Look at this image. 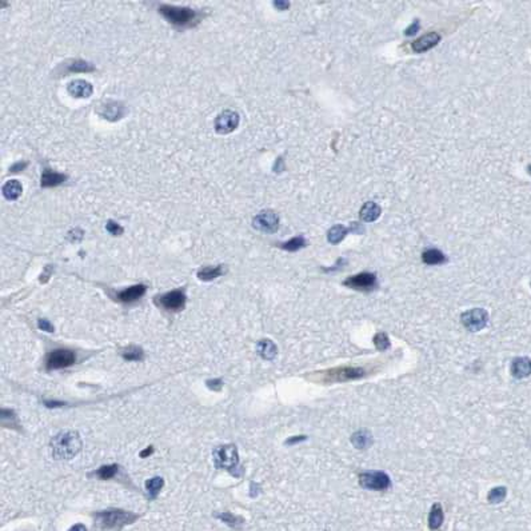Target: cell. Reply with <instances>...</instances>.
Here are the masks:
<instances>
[{
	"label": "cell",
	"instance_id": "obj_3",
	"mask_svg": "<svg viewBox=\"0 0 531 531\" xmlns=\"http://www.w3.org/2000/svg\"><path fill=\"white\" fill-rule=\"evenodd\" d=\"M138 519V515L124 510H107L96 514V522L102 528H120Z\"/></svg>",
	"mask_w": 531,
	"mask_h": 531
},
{
	"label": "cell",
	"instance_id": "obj_39",
	"mask_svg": "<svg viewBox=\"0 0 531 531\" xmlns=\"http://www.w3.org/2000/svg\"><path fill=\"white\" fill-rule=\"evenodd\" d=\"M207 385H208L210 389L220 390V387H222V381H220V379H212V381L207 382Z\"/></svg>",
	"mask_w": 531,
	"mask_h": 531
},
{
	"label": "cell",
	"instance_id": "obj_42",
	"mask_svg": "<svg viewBox=\"0 0 531 531\" xmlns=\"http://www.w3.org/2000/svg\"><path fill=\"white\" fill-rule=\"evenodd\" d=\"M305 439H306V436H294V438H290V439L286 442V444L298 443V442H302V440H305Z\"/></svg>",
	"mask_w": 531,
	"mask_h": 531
},
{
	"label": "cell",
	"instance_id": "obj_24",
	"mask_svg": "<svg viewBox=\"0 0 531 531\" xmlns=\"http://www.w3.org/2000/svg\"><path fill=\"white\" fill-rule=\"evenodd\" d=\"M442 523H443V510L439 503H435L428 515V526L431 530H436L440 527Z\"/></svg>",
	"mask_w": 531,
	"mask_h": 531
},
{
	"label": "cell",
	"instance_id": "obj_43",
	"mask_svg": "<svg viewBox=\"0 0 531 531\" xmlns=\"http://www.w3.org/2000/svg\"><path fill=\"white\" fill-rule=\"evenodd\" d=\"M274 6L277 8H281V10H287L290 7V3L289 2H275Z\"/></svg>",
	"mask_w": 531,
	"mask_h": 531
},
{
	"label": "cell",
	"instance_id": "obj_41",
	"mask_svg": "<svg viewBox=\"0 0 531 531\" xmlns=\"http://www.w3.org/2000/svg\"><path fill=\"white\" fill-rule=\"evenodd\" d=\"M350 230L354 231V232H358V234H361V232H363V227H362L359 223H353L351 227H350Z\"/></svg>",
	"mask_w": 531,
	"mask_h": 531
},
{
	"label": "cell",
	"instance_id": "obj_8",
	"mask_svg": "<svg viewBox=\"0 0 531 531\" xmlns=\"http://www.w3.org/2000/svg\"><path fill=\"white\" fill-rule=\"evenodd\" d=\"M252 226L260 232L274 234L279 228V216L274 211H262L254 218Z\"/></svg>",
	"mask_w": 531,
	"mask_h": 531
},
{
	"label": "cell",
	"instance_id": "obj_22",
	"mask_svg": "<svg viewBox=\"0 0 531 531\" xmlns=\"http://www.w3.org/2000/svg\"><path fill=\"white\" fill-rule=\"evenodd\" d=\"M256 350H258L259 355H260L262 358H264V359H267V361L274 359V358L277 357V353H278V349H277V346H275V343L269 341V339H264V341L259 342L258 346H256Z\"/></svg>",
	"mask_w": 531,
	"mask_h": 531
},
{
	"label": "cell",
	"instance_id": "obj_30",
	"mask_svg": "<svg viewBox=\"0 0 531 531\" xmlns=\"http://www.w3.org/2000/svg\"><path fill=\"white\" fill-rule=\"evenodd\" d=\"M163 483H164V482H163L162 478H159V476L152 478V479H150V480H147L146 488H147V491H148V494L151 495V498H155V496L158 495V492L162 490Z\"/></svg>",
	"mask_w": 531,
	"mask_h": 531
},
{
	"label": "cell",
	"instance_id": "obj_32",
	"mask_svg": "<svg viewBox=\"0 0 531 531\" xmlns=\"http://www.w3.org/2000/svg\"><path fill=\"white\" fill-rule=\"evenodd\" d=\"M506 492H507V490H506V487H495V488H492L491 491L488 492V496H487V499L490 503H500L502 500L506 498Z\"/></svg>",
	"mask_w": 531,
	"mask_h": 531
},
{
	"label": "cell",
	"instance_id": "obj_15",
	"mask_svg": "<svg viewBox=\"0 0 531 531\" xmlns=\"http://www.w3.org/2000/svg\"><path fill=\"white\" fill-rule=\"evenodd\" d=\"M146 290L147 287L144 285H135L123 290V291H120L118 294V298H119V301L124 302V303H131V302L140 299L146 294Z\"/></svg>",
	"mask_w": 531,
	"mask_h": 531
},
{
	"label": "cell",
	"instance_id": "obj_12",
	"mask_svg": "<svg viewBox=\"0 0 531 531\" xmlns=\"http://www.w3.org/2000/svg\"><path fill=\"white\" fill-rule=\"evenodd\" d=\"M440 42V35L436 34V32H430V34H426V35L420 36L419 39H416L415 42H412L411 48L414 52H424L431 50L436 46V44Z\"/></svg>",
	"mask_w": 531,
	"mask_h": 531
},
{
	"label": "cell",
	"instance_id": "obj_37",
	"mask_svg": "<svg viewBox=\"0 0 531 531\" xmlns=\"http://www.w3.org/2000/svg\"><path fill=\"white\" fill-rule=\"evenodd\" d=\"M418 30H419V20H415V22H414V23H412L411 26L406 30L404 34H406L407 36H412V35H415Z\"/></svg>",
	"mask_w": 531,
	"mask_h": 531
},
{
	"label": "cell",
	"instance_id": "obj_34",
	"mask_svg": "<svg viewBox=\"0 0 531 531\" xmlns=\"http://www.w3.org/2000/svg\"><path fill=\"white\" fill-rule=\"evenodd\" d=\"M374 343L377 346V349L379 351H385L390 347V339L389 337L386 335L385 333H378L375 337H374Z\"/></svg>",
	"mask_w": 531,
	"mask_h": 531
},
{
	"label": "cell",
	"instance_id": "obj_23",
	"mask_svg": "<svg viewBox=\"0 0 531 531\" xmlns=\"http://www.w3.org/2000/svg\"><path fill=\"white\" fill-rule=\"evenodd\" d=\"M224 273V267L222 264L219 266H208V267H204V269L199 270L198 271V278L200 281H212V279H216L219 278L222 274Z\"/></svg>",
	"mask_w": 531,
	"mask_h": 531
},
{
	"label": "cell",
	"instance_id": "obj_20",
	"mask_svg": "<svg viewBox=\"0 0 531 531\" xmlns=\"http://www.w3.org/2000/svg\"><path fill=\"white\" fill-rule=\"evenodd\" d=\"M351 443L358 448V450H366L369 448L373 443V436L367 430H359L351 436Z\"/></svg>",
	"mask_w": 531,
	"mask_h": 531
},
{
	"label": "cell",
	"instance_id": "obj_45",
	"mask_svg": "<svg viewBox=\"0 0 531 531\" xmlns=\"http://www.w3.org/2000/svg\"><path fill=\"white\" fill-rule=\"evenodd\" d=\"M152 451H154V448H152V447L146 448V450H144V451L140 452V456H142V458H146V456L151 455V454H152Z\"/></svg>",
	"mask_w": 531,
	"mask_h": 531
},
{
	"label": "cell",
	"instance_id": "obj_16",
	"mask_svg": "<svg viewBox=\"0 0 531 531\" xmlns=\"http://www.w3.org/2000/svg\"><path fill=\"white\" fill-rule=\"evenodd\" d=\"M382 214V208L379 207V204L375 202H367L365 203L361 208V212H359V216L363 222L371 223L375 222Z\"/></svg>",
	"mask_w": 531,
	"mask_h": 531
},
{
	"label": "cell",
	"instance_id": "obj_28",
	"mask_svg": "<svg viewBox=\"0 0 531 531\" xmlns=\"http://www.w3.org/2000/svg\"><path fill=\"white\" fill-rule=\"evenodd\" d=\"M306 244H307V242H306V239L303 238V236H295V238H293L291 240H289V242L281 244V247L283 248V250L290 251V252H294V251H298V250H301V248H303Z\"/></svg>",
	"mask_w": 531,
	"mask_h": 531
},
{
	"label": "cell",
	"instance_id": "obj_19",
	"mask_svg": "<svg viewBox=\"0 0 531 531\" xmlns=\"http://www.w3.org/2000/svg\"><path fill=\"white\" fill-rule=\"evenodd\" d=\"M99 114L106 119L114 122V120L120 119L124 115V107L120 103L111 102V103L104 104L103 111H100Z\"/></svg>",
	"mask_w": 531,
	"mask_h": 531
},
{
	"label": "cell",
	"instance_id": "obj_40",
	"mask_svg": "<svg viewBox=\"0 0 531 531\" xmlns=\"http://www.w3.org/2000/svg\"><path fill=\"white\" fill-rule=\"evenodd\" d=\"M27 164H28L27 162H22V163L18 162L16 164H14V166L11 167V171H12V172H18V171H22L23 168H26V167H27Z\"/></svg>",
	"mask_w": 531,
	"mask_h": 531
},
{
	"label": "cell",
	"instance_id": "obj_36",
	"mask_svg": "<svg viewBox=\"0 0 531 531\" xmlns=\"http://www.w3.org/2000/svg\"><path fill=\"white\" fill-rule=\"evenodd\" d=\"M38 326H39V329L42 330V331H46V333H54V326H52L51 323L47 321V319H40Z\"/></svg>",
	"mask_w": 531,
	"mask_h": 531
},
{
	"label": "cell",
	"instance_id": "obj_5",
	"mask_svg": "<svg viewBox=\"0 0 531 531\" xmlns=\"http://www.w3.org/2000/svg\"><path fill=\"white\" fill-rule=\"evenodd\" d=\"M359 483L363 488L374 490V491H383L387 490L391 484L390 476L383 471H367L362 472L359 475Z\"/></svg>",
	"mask_w": 531,
	"mask_h": 531
},
{
	"label": "cell",
	"instance_id": "obj_47",
	"mask_svg": "<svg viewBox=\"0 0 531 531\" xmlns=\"http://www.w3.org/2000/svg\"><path fill=\"white\" fill-rule=\"evenodd\" d=\"M527 170H528V172H530V175H531V164L527 167Z\"/></svg>",
	"mask_w": 531,
	"mask_h": 531
},
{
	"label": "cell",
	"instance_id": "obj_38",
	"mask_svg": "<svg viewBox=\"0 0 531 531\" xmlns=\"http://www.w3.org/2000/svg\"><path fill=\"white\" fill-rule=\"evenodd\" d=\"M44 404L50 408H55V407H63L66 402H60V400H46Z\"/></svg>",
	"mask_w": 531,
	"mask_h": 531
},
{
	"label": "cell",
	"instance_id": "obj_35",
	"mask_svg": "<svg viewBox=\"0 0 531 531\" xmlns=\"http://www.w3.org/2000/svg\"><path fill=\"white\" fill-rule=\"evenodd\" d=\"M106 228L111 235L123 234V227L120 226L119 223L114 222V220H108L107 224H106Z\"/></svg>",
	"mask_w": 531,
	"mask_h": 531
},
{
	"label": "cell",
	"instance_id": "obj_18",
	"mask_svg": "<svg viewBox=\"0 0 531 531\" xmlns=\"http://www.w3.org/2000/svg\"><path fill=\"white\" fill-rule=\"evenodd\" d=\"M66 179H67L66 175L55 172V171L50 170V168H46L43 171V175H42L40 184H42V187H56L62 184Z\"/></svg>",
	"mask_w": 531,
	"mask_h": 531
},
{
	"label": "cell",
	"instance_id": "obj_17",
	"mask_svg": "<svg viewBox=\"0 0 531 531\" xmlns=\"http://www.w3.org/2000/svg\"><path fill=\"white\" fill-rule=\"evenodd\" d=\"M511 374L514 378L522 379L531 374V361L528 358H516L511 365Z\"/></svg>",
	"mask_w": 531,
	"mask_h": 531
},
{
	"label": "cell",
	"instance_id": "obj_11",
	"mask_svg": "<svg viewBox=\"0 0 531 531\" xmlns=\"http://www.w3.org/2000/svg\"><path fill=\"white\" fill-rule=\"evenodd\" d=\"M159 305L170 311H179L186 305V295L180 290H174L159 298Z\"/></svg>",
	"mask_w": 531,
	"mask_h": 531
},
{
	"label": "cell",
	"instance_id": "obj_6",
	"mask_svg": "<svg viewBox=\"0 0 531 531\" xmlns=\"http://www.w3.org/2000/svg\"><path fill=\"white\" fill-rule=\"evenodd\" d=\"M460 321H462L463 326L468 331L476 333V331H480L482 329H484V326L487 325L488 315L483 309L468 310V311L462 314Z\"/></svg>",
	"mask_w": 531,
	"mask_h": 531
},
{
	"label": "cell",
	"instance_id": "obj_7",
	"mask_svg": "<svg viewBox=\"0 0 531 531\" xmlns=\"http://www.w3.org/2000/svg\"><path fill=\"white\" fill-rule=\"evenodd\" d=\"M76 362V355L70 350H55L47 355L46 366L48 370H59L70 367Z\"/></svg>",
	"mask_w": 531,
	"mask_h": 531
},
{
	"label": "cell",
	"instance_id": "obj_27",
	"mask_svg": "<svg viewBox=\"0 0 531 531\" xmlns=\"http://www.w3.org/2000/svg\"><path fill=\"white\" fill-rule=\"evenodd\" d=\"M95 67L92 66L91 63L88 62H84V60H72L71 63L68 64L67 72H90L94 71Z\"/></svg>",
	"mask_w": 531,
	"mask_h": 531
},
{
	"label": "cell",
	"instance_id": "obj_33",
	"mask_svg": "<svg viewBox=\"0 0 531 531\" xmlns=\"http://www.w3.org/2000/svg\"><path fill=\"white\" fill-rule=\"evenodd\" d=\"M123 358L124 359H127V361H140L143 358V351L139 347H128L127 350H124L123 351Z\"/></svg>",
	"mask_w": 531,
	"mask_h": 531
},
{
	"label": "cell",
	"instance_id": "obj_1",
	"mask_svg": "<svg viewBox=\"0 0 531 531\" xmlns=\"http://www.w3.org/2000/svg\"><path fill=\"white\" fill-rule=\"evenodd\" d=\"M51 447L52 454L58 459H71L80 451L82 440L78 432H62L52 439Z\"/></svg>",
	"mask_w": 531,
	"mask_h": 531
},
{
	"label": "cell",
	"instance_id": "obj_9",
	"mask_svg": "<svg viewBox=\"0 0 531 531\" xmlns=\"http://www.w3.org/2000/svg\"><path fill=\"white\" fill-rule=\"evenodd\" d=\"M239 124V115L238 112L231 111V110H224L220 112L216 119H215V130L218 134H230L238 127Z\"/></svg>",
	"mask_w": 531,
	"mask_h": 531
},
{
	"label": "cell",
	"instance_id": "obj_4",
	"mask_svg": "<svg viewBox=\"0 0 531 531\" xmlns=\"http://www.w3.org/2000/svg\"><path fill=\"white\" fill-rule=\"evenodd\" d=\"M214 462L218 468H224L231 474L238 471L239 456L234 444H226L214 451Z\"/></svg>",
	"mask_w": 531,
	"mask_h": 531
},
{
	"label": "cell",
	"instance_id": "obj_2",
	"mask_svg": "<svg viewBox=\"0 0 531 531\" xmlns=\"http://www.w3.org/2000/svg\"><path fill=\"white\" fill-rule=\"evenodd\" d=\"M159 12L176 27H194L200 20L199 12L190 7H176V6L163 4L159 7Z\"/></svg>",
	"mask_w": 531,
	"mask_h": 531
},
{
	"label": "cell",
	"instance_id": "obj_14",
	"mask_svg": "<svg viewBox=\"0 0 531 531\" xmlns=\"http://www.w3.org/2000/svg\"><path fill=\"white\" fill-rule=\"evenodd\" d=\"M94 87L86 80H74L68 84V92L75 98H90L92 95Z\"/></svg>",
	"mask_w": 531,
	"mask_h": 531
},
{
	"label": "cell",
	"instance_id": "obj_25",
	"mask_svg": "<svg viewBox=\"0 0 531 531\" xmlns=\"http://www.w3.org/2000/svg\"><path fill=\"white\" fill-rule=\"evenodd\" d=\"M422 260H423L426 264L434 266V264H442L444 263L447 259L443 255V252H440L439 250L436 248H431V250L424 251L423 255H422Z\"/></svg>",
	"mask_w": 531,
	"mask_h": 531
},
{
	"label": "cell",
	"instance_id": "obj_31",
	"mask_svg": "<svg viewBox=\"0 0 531 531\" xmlns=\"http://www.w3.org/2000/svg\"><path fill=\"white\" fill-rule=\"evenodd\" d=\"M116 472H118V466H116V464H108V466L100 467L99 470L96 471V476L102 480H107L114 478Z\"/></svg>",
	"mask_w": 531,
	"mask_h": 531
},
{
	"label": "cell",
	"instance_id": "obj_44",
	"mask_svg": "<svg viewBox=\"0 0 531 531\" xmlns=\"http://www.w3.org/2000/svg\"><path fill=\"white\" fill-rule=\"evenodd\" d=\"M68 531H87V528H86V526L82 523H78V524H74L71 528Z\"/></svg>",
	"mask_w": 531,
	"mask_h": 531
},
{
	"label": "cell",
	"instance_id": "obj_26",
	"mask_svg": "<svg viewBox=\"0 0 531 531\" xmlns=\"http://www.w3.org/2000/svg\"><path fill=\"white\" fill-rule=\"evenodd\" d=\"M347 232H349V228H347V227L342 226V224H337V226L331 227L329 230L327 239H329V242L331 243V244H338V243H341L342 240L345 239Z\"/></svg>",
	"mask_w": 531,
	"mask_h": 531
},
{
	"label": "cell",
	"instance_id": "obj_21",
	"mask_svg": "<svg viewBox=\"0 0 531 531\" xmlns=\"http://www.w3.org/2000/svg\"><path fill=\"white\" fill-rule=\"evenodd\" d=\"M22 191H23L22 183L16 179L8 180L3 186V195L7 200H16L22 195Z\"/></svg>",
	"mask_w": 531,
	"mask_h": 531
},
{
	"label": "cell",
	"instance_id": "obj_46",
	"mask_svg": "<svg viewBox=\"0 0 531 531\" xmlns=\"http://www.w3.org/2000/svg\"><path fill=\"white\" fill-rule=\"evenodd\" d=\"M50 270H51V267H47V269H46V274H44V275H42V277H44L43 278V282H46L48 279V275H50ZM40 281H42V279H40Z\"/></svg>",
	"mask_w": 531,
	"mask_h": 531
},
{
	"label": "cell",
	"instance_id": "obj_10",
	"mask_svg": "<svg viewBox=\"0 0 531 531\" xmlns=\"http://www.w3.org/2000/svg\"><path fill=\"white\" fill-rule=\"evenodd\" d=\"M345 286L358 291H371L377 286V277L371 273H361L345 281Z\"/></svg>",
	"mask_w": 531,
	"mask_h": 531
},
{
	"label": "cell",
	"instance_id": "obj_13",
	"mask_svg": "<svg viewBox=\"0 0 531 531\" xmlns=\"http://www.w3.org/2000/svg\"><path fill=\"white\" fill-rule=\"evenodd\" d=\"M331 379L333 381H351V379H358L365 375V371L362 369H353V367H345V369H337L331 371Z\"/></svg>",
	"mask_w": 531,
	"mask_h": 531
},
{
	"label": "cell",
	"instance_id": "obj_29",
	"mask_svg": "<svg viewBox=\"0 0 531 531\" xmlns=\"http://www.w3.org/2000/svg\"><path fill=\"white\" fill-rule=\"evenodd\" d=\"M220 520H223L224 523L228 524L230 527H239L240 524H243V518L242 516H238V515H234V514H231V512H223V514H218L216 515Z\"/></svg>",
	"mask_w": 531,
	"mask_h": 531
}]
</instances>
